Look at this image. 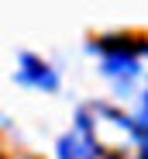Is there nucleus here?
Segmentation results:
<instances>
[{
    "label": "nucleus",
    "instance_id": "20e7f679",
    "mask_svg": "<svg viewBox=\"0 0 148 159\" xmlns=\"http://www.w3.org/2000/svg\"><path fill=\"white\" fill-rule=\"evenodd\" d=\"M134 145H138V159H148V125L134 121Z\"/></svg>",
    "mask_w": 148,
    "mask_h": 159
},
{
    "label": "nucleus",
    "instance_id": "f257e3e1",
    "mask_svg": "<svg viewBox=\"0 0 148 159\" xmlns=\"http://www.w3.org/2000/svg\"><path fill=\"white\" fill-rule=\"evenodd\" d=\"M93 48L104 52V73L117 87H134V80L141 76V52H145V45L124 42V38H110V42H96Z\"/></svg>",
    "mask_w": 148,
    "mask_h": 159
},
{
    "label": "nucleus",
    "instance_id": "7ed1b4c3",
    "mask_svg": "<svg viewBox=\"0 0 148 159\" xmlns=\"http://www.w3.org/2000/svg\"><path fill=\"white\" fill-rule=\"evenodd\" d=\"M17 80H21V83L38 87V90H55V87H59V76L52 73V66H48L45 59H38V56H31V52H24V56H21Z\"/></svg>",
    "mask_w": 148,
    "mask_h": 159
},
{
    "label": "nucleus",
    "instance_id": "39448f33",
    "mask_svg": "<svg viewBox=\"0 0 148 159\" xmlns=\"http://www.w3.org/2000/svg\"><path fill=\"white\" fill-rule=\"evenodd\" d=\"M145 118H148V93H145ZM145 125H148V121H145Z\"/></svg>",
    "mask_w": 148,
    "mask_h": 159
},
{
    "label": "nucleus",
    "instance_id": "f03ea898",
    "mask_svg": "<svg viewBox=\"0 0 148 159\" xmlns=\"http://www.w3.org/2000/svg\"><path fill=\"white\" fill-rule=\"evenodd\" d=\"M59 159H110V152L93 139V128L79 118V125L59 139Z\"/></svg>",
    "mask_w": 148,
    "mask_h": 159
}]
</instances>
